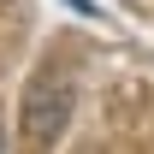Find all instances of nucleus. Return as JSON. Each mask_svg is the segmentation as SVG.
<instances>
[{
    "label": "nucleus",
    "instance_id": "nucleus-1",
    "mask_svg": "<svg viewBox=\"0 0 154 154\" xmlns=\"http://www.w3.org/2000/svg\"><path fill=\"white\" fill-rule=\"evenodd\" d=\"M71 77L59 71V65H42L36 77H30V89H24V136L36 142V148H48V142H59L65 136V119H71Z\"/></svg>",
    "mask_w": 154,
    "mask_h": 154
},
{
    "label": "nucleus",
    "instance_id": "nucleus-2",
    "mask_svg": "<svg viewBox=\"0 0 154 154\" xmlns=\"http://www.w3.org/2000/svg\"><path fill=\"white\" fill-rule=\"evenodd\" d=\"M65 6H77V12H89V0H65Z\"/></svg>",
    "mask_w": 154,
    "mask_h": 154
},
{
    "label": "nucleus",
    "instance_id": "nucleus-3",
    "mask_svg": "<svg viewBox=\"0 0 154 154\" xmlns=\"http://www.w3.org/2000/svg\"><path fill=\"white\" fill-rule=\"evenodd\" d=\"M0 148H6V136H0Z\"/></svg>",
    "mask_w": 154,
    "mask_h": 154
}]
</instances>
